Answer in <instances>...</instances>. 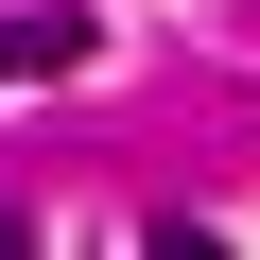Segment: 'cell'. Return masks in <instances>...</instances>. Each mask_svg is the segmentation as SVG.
<instances>
[{
  "label": "cell",
  "mask_w": 260,
  "mask_h": 260,
  "mask_svg": "<svg viewBox=\"0 0 260 260\" xmlns=\"http://www.w3.org/2000/svg\"><path fill=\"white\" fill-rule=\"evenodd\" d=\"M0 70H87V0H18V18H0Z\"/></svg>",
  "instance_id": "6da1fadb"
},
{
  "label": "cell",
  "mask_w": 260,
  "mask_h": 260,
  "mask_svg": "<svg viewBox=\"0 0 260 260\" xmlns=\"http://www.w3.org/2000/svg\"><path fill=\"white\" fill-rule=\"evenodd\" d=\"M18 243H35V225H18V208H0V260H18Z\"/></svg>",
  "instance_id": "7a4b0ae2"
}]
</instances>
